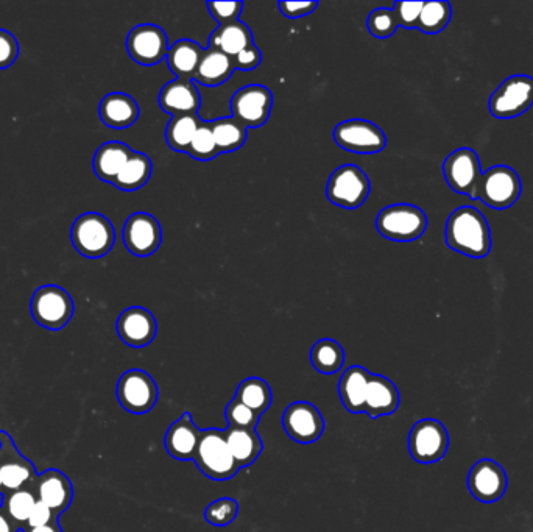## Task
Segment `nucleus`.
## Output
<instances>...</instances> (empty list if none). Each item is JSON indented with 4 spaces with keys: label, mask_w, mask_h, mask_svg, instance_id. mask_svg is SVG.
Listing matches in <instances>:
<instances>
[{
    "label": "nucleus",
    "mask_w": 533,
    "mask_h": 532,
    "mask_svg": "<svg viewBox=\"0 0 533 532\" xmlns=\"http://www.w3.org/2000/svg\"><path fill=\"white\" fill-rule=\"evenodd\" d=\"M133 155V150L122 142H106L94 155V172L100 180L114 183L122 167Z\"/></svg>",
    "instance_id": "28"
},
{
    "label": "nucleus",
    "mask_w": 533,
    "mask_h": 532,
    "mask_svg": "<svg viewBox=\"0 0 533 532\" xmlns=\"http://www.w3.org/2000/svg\"><path fill=\"white\" fill-rule=\"evenodd\" d=\"M509 486L507 473L502 465L493 459H481L468 473V490L477 501L495 503L504 497Z\"/></svg>",
    "instance_id": "17"
},
{
    "label": "nucleus",
    "mask_w": 533,
    "mask_h": 532,
    "mask_svg": "<svg viewBox=\"0 0 533 532\" xmlns=\"http://www.w3.org/2000/svg\"><path fill=\"white\" fill-rule=\"evenodd\" d=\"M273 96L269 88L262 85H248L239 89L231 99L233 119L245 128H259L269 121L272 113Z\"/></svg>",
    "instance_id": "12"
},
{
    "label": "nucleus",
    "mask_w": 533,
    "mask_h": 532,
    "mask_svg": "<svg viewBox=\"0 0 533 532\" xmlns=\"http://www.w3.org/2000/svg\"><path fill=\"white\" fill-rule=\"evenodd\" d=\"M161 241L163 230L152 214L135 213L128 217L124 225V242L130 253L141 258L153 255Z\"/></svg>",
    "instance_id": "19"
},
{
    "label": "nucleus",
    "mask_w": 533,
    "mask_h": 532,
    "mask_svg": "<svg viewBox=\"0 0 533 532\" xmlns=\"http://www.w3.org/2000/svg\"><path fill=\"white\" fill-rule=\"evenodd\" d=\"M318 7V2H279L278 8L286 18L298 19L311 15Z\"/></svg>",
    "instance_id": "46"
},
{
    "label": "nucleus",
    "mask_w": 533,
    "mask_h": 532,
    "mask_svg": "<svg viewBox=\"0 0 533 532\" xmlns=\"http://www.w3.org/2000/svg\"><path fill=\"white\" fill-rule=\"evenodd\" d=\"M100 119L111 128H128L139 118V107L133 97L124 93H111L103 97L99 107Z\"/></svg>",
    "instance_id": "25"
},
{
    "label": "nucleus",
    "mask_w": 533,
    "mask_h": 532,
    "mask_svg": "<svg viewBox=\"0 0 533 532\" xmlns=\"http://www.w3.org/2000/svg\"><path fill=\"white\" fill-rule=\"evenodd\" d=\"M208 10L212 18L220 25L239 21L244 4L242 2H208Z\"/></svg>",
    "instance_id": "43"
},
{
    "label": "nucleus",
    "mask_w": 533,
    "mask_h": 532,
    "mask_svg": "<svg viewBox=\"0 0 533 532\" xmlns=\"http://www.w3.org/2000/svg\"><path fill=\"white\" fill-rule=\"evenodd\" d=\"M445 239L454 252L470 258H485L491 252L490 225L473 206H460L449 216Z\"/></svg>",
    "instance_id": "1"
},
{
    "label": "nucleus",
    "mask_w": 533,
    "mask_h": 532,
    "mask_svg": "<svg viewBox=\"0 0 533 532\" xmlns=\"http://www.w3.org/2000/svg\"><path fill=\"white\" fill-rule=\"evenodd\" d=\"M287 436L297 444L311 445L325 433V419L317 406L309 401H295L283 414Z\"/></svg>",
    "instance_id": "15"
},
{
    "label": "nucleus",
    "mask_w": 533,
    "mask_h": 532,
    "mask_svg": "<svg viewBox=\"0 0 533 532\" xmlns=\"http://www.w3.org/2000/svg\"><path fill=\"white\" fill-rule=\"evenodd\" d=\"M533 105V79L529 75L516 74L504 80L491 94L490 113L498 119L518 118Z\"/></svg>",
    "instance_id": "7"
},
{
    "label": "nucleus",
    "mask_w": 533,
    "mask_h": 532,
    "mask_svg": "<svg viewBox=\"0 0 533 532\" xmlns=\"http://www.w3.org/2000/svg\"><path fill=\"white\" fill-rule=\"evenodd\" d=\"M53 520H58V518L50 511L49 506L41 503V501H36L35 508H33L25 528H41V526L50 525Z\"/></svg>",
    "instance_id": "47"
},
{
    "label": "nucleus",
    "mask_w": 533,
    "mask_h": 532,
    "mask_svg": "<svg viewBox=\"0 0 533 532\" xmlns=\"http://www.w3.org/2000/svg\"><path fill=\"white\" fill-rule=\"evenodd\" d=\"M21 532H63V528L58 520H53L50 525L41 526V528H22Z\"/></svg>",
    "instance_id": "49"
},
{
    "label": "nucleus",
    "mask_w": 533,
    "mask_h": 532,
    "mask_svg": "<svg viewBox=\"0 0 533 532\" xmlns=\"http://www.w3.org/2000/svg\"><path fill=\"white\" fill-rule=\"evenodd\" d=\"M202 430L195 425L191 412H184L177 422H173L164 436V447L173 459L192 461L197 453Z\"/></svg>",
    "instance_id": "21"
},
{
    "label": "nucleus",
    "mask_w": 533,
    "mask_h": 532,
    "mask_svg": "<svg viewBox=\"0 0 533 532\" xmlns=\"http://www.w3.org/2000/svg\"><path fill=\"white\" fill-rule=\"evenodd\" d=\"M521 180L515 169L509 166H493L482 172L477 185L476 200L493 210H507L521 196Z\"/></svg>",
    "instance_id": "5"
},
{
    "label": "nucleus",
    "mask_w": 533,
    "mask_h": 532,
    "mask_svg": "<svg viewBox=\"0 0 533 532\" xmlns=\"http://www.w3.org/2000/svg\"><path fill=\"white\" fill-rule=\"evenodd\" d=\"M370 196V180L362 169L345 164L332 172L326 186V197L334 205L354 210L364 205Z\"/></svg>",
    "instance_id": "8"
},
{
    "label": "nucleus",
    "mask_w": 533,
    "mask_h": 532,
    "mask_svg": "<svg viewBox=\"0 0 533 532\" xmlns=\"http://www.w3.org/2000/svg\"><path fill=\"white\" fill-rule=\"evenodd\" d=\"M250 44H253V35L248 25L242 21L219 25L209 38V47L220 50L231 58L236 57Z\"/></svg>",
    "instance_id": "29"
},
{
    "label": "nucleus",
    "mask_w": 533,
    "mask_h": 532,
    "mask_svg": "<svg viewBox=\"0 0 533 532\" xmlns=\"http://www.w3.org/2000/svg\"><path fill=\"white\" fill-rule=\"evenodd\" d=\"M18 55V40L7 30H0V69L10 68Z\"/></svg>",
    "instance_id": "44"
},
{
    "label": "nucleus",
    "mask_w": 533,
    "mask_h": 532,
    "mask_svg": "<svg viewBox=\"0 0 533 532\" xmlns=\"http://www.w3.org/2000/svg\"><path fill=\"white\" fill-rule=\"evenodd\" d=\"M38 498L30 489L16 490V492H5V512L10 515L13 522L18 523L21 528H25L33 508H35Z\"/></svg>",
    "instance_id": "37"
},
{
    "label": "nucleus",
    "mask_w": 533,
    "mask_h": 532,
    "mask_svg": "<svg viewBox=\"0 0 533 532\" xmlns=\"http://www.w3.org/2000/svg\"><path fill=\"white\" fill-rule=\"evenodd\" d=\"M261 417V414L242 405L241 401H237L236 398H233L225 409V419L228 426L242 428V430H256Z\"/></svg>",
    "instance_id": "40"
},
{
    "label": "nucleus",
    "mask_w": 533,
    "mask_h": 532,
    "mask_svg": "<svg viewBox=\"0 0 533 532\" xmlns=\"http://www.w3.org/2000/svg\"><path fill=\"white\" fill-rule=\"evenodd\" d=\"M223 436L239 469L253 464L264 450V444L256 430H242V428L226 426Z\"/></svg>",
    "instance_id": "26"
},
{
    "label": "nucleus",
    "mask_w": 533,
    "mask_h": 532,
    "mask_svg": "<svg viewBox=\"0 0 533 532\" xmlns=\"http://www.w3.org/2000/svg\"><path fill=\"white\" fill-rule=\"evenodd\" d=\"M0 478L4 492L29 489L36 478L35 465L25 458L5 431H0Z\"/></svg>",
    "instance_id": "11"
},
{
    "label": "nucleus",
    "mask_w": 533,
    "mask_h": 532,
    "mask_svg": "<svg viewBox=\"0 0 533 532\" xmlns=\"http://www.w3.org/2000/svg\"><path fill=\"white\" fill-rule=\"evenodd\" d=\"M311 362L317 372L334 375L345 366V352L339 342L322 339L311 350Z\"/></svg>",
    "instance_id": "33"
},
{
    "label": "nucleus",
    "mask_w": 533,
    "mask_h": 532,
    "mask_svg": "<svg viewBox=\"0 0 533 532\" xmlns=\"http://www.w3.org/2000/svg\"><path fill=\"white\" fill-rule=\"evenodd\" d=\"M261 60V50H259L258 46H255V44H250V46L245 47L242 52H239V54L233 58L236 69H242V71H251V69L258 68L259 64H261Z\"/></svg>",
    "instance_id": "45"
},
{
    "label": "nucleus",
    "mask_w": 533,
    "mask_h": 532,
    "mask_svg": "<svg viewBox=\"0 0 533 532\" xmlns=\"http://www.w3.org/2000/svg\"><path fill=\"white\" fill-rule=\"evenodd\" d=\"M30 308L35 322L52 331L66 327L74 316V300L68 291L55 284L39 288L33 294Z\"/></svg>",
    "instance_id": "6"
},
{
    "label": "nucleus",
    "mask_w": 533,
    "mask_h": 532,
    "mask_svg": "<svg viewBox=\"0 0 533 532\" xmlns=\"http://www.w3.org/2000/svg\"><path fill=\"white\" fill-rule=\"evenodd\" d=\"M239 514V503L233 498H219L212 501L205 511V520L212 526H226L233 523Z\"/></svg>",
    "instance_id": "39"
},
{
    "label": "nucleus",
    "mask_w": 533,
    "mask_h": 532,
    "mask_svg": "<svg viewBox=\"0 0 533 532\" xmlns=\"http://www.w3.org/2000/svg\"><path fill=\"white\" fill-rule=\"evenodd\" d=\"M423 5L424 2H395L393 13H395L399 27L417 29Z\"/></svg>",
    "instance_id": "42"
},
{
    "label": "nucleus",
    "mask_w": 533,
    "mask_h": 532,
    "mask_svg": "<svg viewBox=\"0 0 533 532\" xmlns=\"http://www.w3.org/2000/svg\"><path fill=\"white\" fill-rule=\"evenodd\" d=\"M399 391L393 381L382 375L370 373L368 378L367 400H365V412L371 419H379L384 415L393 414L399 408Z\"/></svg>",
    "instance_id": "23"
},
{
    "label": "nucleus",
    "mask_w": 533,
    "mask_h": 532,
    "mask_svg": "<svg viewBox=\"0 0 533 532\" xmlns=\"http://www.w3.org/2000/svg\"><path fill=\"white\" fill-rule=\"evenodd\" d=\"M0 492H4V486H2V478H0Z\"/></svg>",
    "instance_id": "51"
},
{
    "label": "nucleus",
    "mask_w": 533,
    "mask_h": 532,
    "mask_svg": "<svg viewBox=\"0 0 533 532\" xmlns=\"http://www.w3.org/2000/svg\"><path fill=\"white\" fill-rule=\"evenodd\" d=\"M443 174L452 191L476 200L477 185L482 177L481 161L470 147L454 150L443 163Z\"/></svg>",
    "instance_id": "13"
},
{
    "label": "nucleus",
    "mask_w": 533,
    "mask_h": 532,
    "mask_svg": "<svg viewBox=\"0 0 533 532\" xmlns=\"http://www.w3.org/2000/svg\"><path fill=\"white\" fill-rule=\"evenodd\" d=\"M211 127L220 153L236 152L247 141V128L239 124L236 119H217L211 122Z\"/></svg>",
    "instance_id": "35"
},
{
    "label": "nucleus",
    "mask_w": 533,
    "mask_h": 532,
    "mask_svg": "<svg viewBox=\"0 0 533 532\" xmlns=\"http://www.w3.org/2000/svg\"><path fill=\"white\" fill-rule=\"evenodd\" d=\"M200 125L202 121L198 119L197 114H183V116L172 118L166 128V141L170 149L175 152L188 153L192 139Z\"/></svg>",
    "instance_id": "34"
},
{
    "label": "nucleus",
    "mask_w": 533,
    "mask_h": 532,
    "mask_svg": "<svg viewBox=\"0 0 533 532\" xmlns=\"http://www.w3.org/2000/svg\"><path fill=\"white\" fill-rule=\"evenodd\" d=\"M153 164L144 153L133 152L130 160L122 167L113 185L122 191H136L149 181L152 175Z\"/></svg>",
    "instance_id": "31"
},
{
    "label": "nucleus",
    "mask_w": 533,
    "mask_h": 532,
    "mask_svg": "<svg viewBox=\"0 0 533 532\" xmlns=\"http://www.w3.org/2000/svg\"><path fill=\"white\" fill-rule=\"evenodd\" d=\"M29 489L35 493L38 501L49 506L50 511L57 518L71 508L72 500H74V487H72L71 479L57 469H49L41 475H36Z\"/></svg>",
    "instance_id": "18"
},
{
    "label": "nucleus",
    "mask_w": 533,
    "mask_h": 532,
    "mask_svg": "<svg viewBox=\"0 0 533 532\" xmlns=\"http://www.w3.org/2000/svg\"><path fill=\"white\" fill-rule=\"evenodd\" d=\"M234 71H236V66H234L233 58L223 54L220 50L209 47L198 64L194 80L206 86H219L230 79Z\"/></svg>",
    "instance_id": "30"
},
{
    "label": "nucleus",
    "mask_w": 533,
    "mask_h": 532,
    "mask_svg": "<svg viewBox=\"0 0 533 532\" xmlns=\"http://www.w3.org/2000/svg\"><path fill=\"white\" fill-rule=\"evenodd\" d=\"M5 506V492H0V509H4Z\"/></svg>",
    "instance_id": "50"
},
{
    "label": "nucleus",
    "mask_w": 533,
    "mask_h": 532,
    "mask_svg": "<svg viewBox=\"0 0 533 532\" xmlns=\"http://www.w3.org/2000/svg\"><path fill=\"white\" fill-rule=\"evenodd\" d=\"M169 49L166 32L158 25H136L135 29L128 33V54L142 66H155L161 63L167 57Z\"/></svg>",
    "instance_id": "16"
},
{
    "label": "nucleus",
    "mask_w": 533,
    "mask_h": 532,
    "mask_svg": "<svg viewBox=\"0 0 533 532\" xmlns=\"http://www.w3.org/2000/svg\"><path fill=\"white\" fill-rule=\"evenodd\" d=\"M22 528L18 523L11 520L5 509H0V532H21Z\"/></svg>",
    "instance_id": "48"
},
{
    "label": "nucleus",
    "mask_w": 533,
    "mask_h": 532,
    "mask_svg": "<svg viewBox=\"0 0 533 532\" xmlns=\"http://www.w3.org/2000/svg\"><path fill=\"white\" fill-rule=\"evenodd\" d=\"M200 103V93L191 80H173L167 83L159 94V105L163 111L172 114V118L183 114H197Z\"/></svg>",
    "instance_id": "22"
},
{
    "label": "nucleus",
    "mask_w": 533,
    "mask_h": 532,
    "mask_svg": "<svg viewBox=\"0 0 533 532\" xmlns=\"http://www.w3.org/2000/svg\"><path fill=\"white\" fill-rule=\"evenodd\" d=\"M452 8L449 2H424L417 29L429 35L443 32L451 22Z\"/></svg>",
    "instance_id": "36"
},
{
    "label": "nucleus",
    "mask_w": 533,
    "mask_h": 532,
    "mask_svg": "<svg viewBox=\"0 0 533 532\" xmlns=\"http://www.w3.org/2000/svg\"><path fill=\"white\" fill-rule=\"evenodd\" d=\"M337 146L351 153H379L387 146V138L378 125L364 119L340 122L334 130Z\"/></svg>",
    "instance_id": "14"
},
{
    "label": "nucleus",
    "mask_w": 533,
    "mask_h": 532,
    "mask_svg": "<svg viewBox=\"0 0 533 532\" xmlns=\"http://www.w3.org/2000/svg\"><path fill=\"white\" fill-rule=\"evenodd\" d=\"M368 32L378 38V40H387L398 29L395 13L389 8H378L371 11L367 21Z\"/></svg>",
    "instance_id": "41"
},
{
    "label": "nucleus",
    "mask_w": 533,
    "mask_h": 532,
    "mask_svg": "<svg viewBox=\"0 0 533 532\" xmlns=\"http://www.w3.org/2000/svg\"><path fill=\"white\" fill-rule=\"evenodd\" d=\"M205 50L200 44L191 40H180L170 46L167 52V64L170 71L180 80H194L198 64Z\"/></svg>",
    "instance_id": "27"
},
{
    "label": "nucleus",
    "mask_w": 533,
    "mask_h": 532,
    "mask_svg": "<svg viewBox=\"0 0 533 532\" xmlns=\"http://www.w3.org/2000/svg\"><path fill=\"white\" fill-rule=\"evenodd\" d=\"M194 461L203 475L219 483L228 481L239 472V465L226 444L223 430L217 428L202 431Z\"/></svg>",
    "instance_id": "2"
},
{
    "label": "nucleus",
    "mask_w": 533,
    "mask_h": 532,
    "mask_svg": "<svg viewBox=\"0 0 533 532\" xmlns=\"http://www.w3.org/2000/svg\"><path fill=\"white\" fill-rule=\"evenodd\" d=\"M376 228L390 241H417L428 228V217L418 206L398 203L387 206L378 214Z\"/></svg>",
    "instance_id": "3"
},
{
    "label": "nucleus",
    "mask_w": 533,
    "mask_h": 532,
    "mask_svg": "<svg viewBox=\"0 0 533 532\" xmlns=\"http://www.w3.org/2000/svg\"><path fill=\"white\" fill-rule=\"evenodd\" d=\"M72 244L86 258H102L116 241L113 224L99 213H86L72 225Z\"/></svg>",
    "instance_id": "4"
},
{
    "label": "nucleus",
    "mask_w": 533,
    "mask_h": 532,
    "mask_svg": "<svg viewBox=\"0 0 533 532\" xmlns=\"http://www.w3.org/2000/svg\"><path fill=\"white\" fill-rule=\"evenodd\" d=\"M449 434L446 426L435 419H423L409 433V453L413 461L434 464L448 453Z\"/></svg>",
    "instance_id": "9"
},
{
    "label": "nucleus",
    "mask_w": 533,
    "mask_h": 532,
    "mask_svg": "<svg viewBox=\"0 0 533 532\" xmlns=\"http://www.w3.org/2000/svg\"><path fill=\"white\" fill-rule=\"evenodd\" d=\"M117 400L131 414H147L158 403L159 391L155 380L144 370L125 372L117 381Z\"/></svg>",
    "instance_id": "10"
},
{
    "label": "nucleus",
    "mask_w": 533,
    "mask_h": 532,
    "mask_svg": "<svg viewBox=\"0 0 533 532\" xmlns=\"http://www.w3.org/2000/svg\"><path fill=\"white\" fill-rule=\"evenodd\" d=\"M234 398L237 401H241L242 405L248 406V408L262 415L272 406V387L262 378L251 376V378H247V380L242 381L237 386Z\"/></svg>",
    "instance_id": "32"
},
{
    "label": "nucleus",
    "mask_w": 533,
    "mask_h": 532,
    "mask_svg": "<svg viewBox=\"0 0 533 532\" xmlns=\"http://www.w3.org/2000/svg\"><path fill=\"white\" fill-rule=\"evenodd\" d=\"M122 342L128 347L142 348L152 344L158 333V323L149 309L141 306L125 309L116 323Z\"/></svg>",
    "instance_id": "20"
},
{
    "label": "nucleus",
    "mask_w": 533,
    "mask_h": 532,
    "mask_svg": "<svg viewBox=\"0 0 533 532\" xmlns=\"http://www.w3.org/2000/svg\"><path fill=\"white\" fill-rule=\"evenodd\" d=\"M368 378H370V372L361 366H353L350 369H346L342 378H340L337 391H339L342 405L351 414L365 412Z\"/></svg>",
    "instance_id": "24"
},
{
    "label": "nucleus",
    "mask_w": 533,
    "mask_h": 532,
    "mask_svg": "<svg viewBox=\"0 0 533 532\" xmlns=\"http://www.w3.org/2000/svg\"><path fill=\"white\" fill-rule=\"evenodd\" d=\"M189 155L195 160L208 161L220 155L219 147L216 144V138L212 133L211 122H202L192 139L191 147L188 150Z\"/></svg>",
    "instance_id": "38"
}]
</instances>
